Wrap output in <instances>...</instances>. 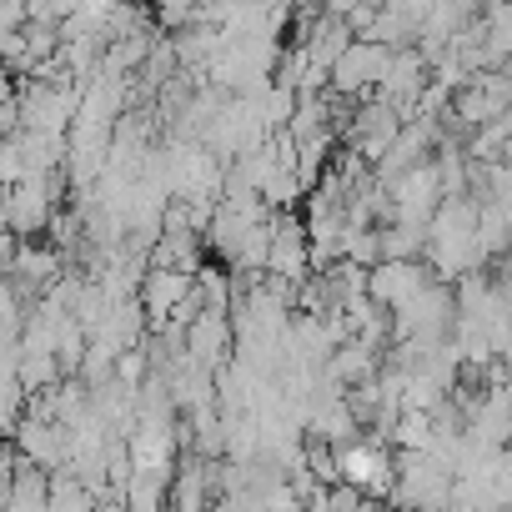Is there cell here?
<instances>
[{
    "instance_id": "obj_4",
    "label": "cell",
    "mask_w": 512,
    "mask_h": 512,
    "mask_svg": "<svg viewBox=\"0 0 512 512\" xmlns=\"http://www.w3.org/2000/svg\"><path fill=\"white\" fill-rule=\"evenodd\" d=\"M6 226L11 236H41L56 221V181L51 176H26L21 186H6Z\"/></svg>"
},
{
    "instance_id": "obj_7",
    "label": "cell",
    "mask_w": 512,
    "mask_h": 512,
    "mask_svg": "<svg viewBox=\"0 0 512 512\" xmlns=\"http://www.w3.org/2000/svg\"><path fill=\"white\" fill-rule=\"evenodd\" d=\"M196 297V277L191 272H146V282H141V307H146V322L156 327V332H166L181 312H186V302Z\"/></svg>"
},
{
    "instance_id": "obj_2",
    "label": "cell",
    "mask_w": 512,
    "mask_h": 512,
    "mask_svg": "<svg viewBox=\"0 0 512 512\" xmlns=\"http://www.w3.org/2000/svg\"><path fill=\"white\" fill-rule=\"evenodd\" d=\"M512 116V71H477L457 96H452V121L457 126H492Z\"/></svg>"
},
{
    "instance_id": "obj_6",
    "label": "cell",
    "mask_w": 512,
    "mask_h": 512,
    "mask_svg": "<svg viewBox=\"0 0 512 512\" xmlns=\"http://www.w3.org/2000/svg\"><path fill=\"white\" fill-rule=\"evenodd\" d=\"M432 282H437V272H432L427 262H382V267L372 272V282H367V297L397 317V312L412 307Z\"/></svg>"
},
{
    "instance_id": "obj_1",
    "label": "cell",
    "mask_w": 512,
    "mask_h": 512,
    "mask_svg": "<svg viewBox=\"0 0 512 512\" xmlns=\"http://www.w3.org/2000/svg\"><path fill=\"white\" fill-rule=\"evenodd\" d=\"M452 487L457 472L447 462H437L432 452H402L392 512H452Z\"/></svg>"
},
{
    "instance_id": "obj_9",
    "label": "cell",
    "mask_w": 512,
    "mask_h": 512,
    "mask_svg": "<svg viewBox=\"0 0 512 512\" xmlns=\"http://www.w3.org/2000/svg\"><path fill=\"white\" fill-rule=\"evenodd\" d=\"M231 342H236V322H231V312H201V317L186 327V352H191V362H201L206 372L231 367V362H226Z\"/></svg>"
},
{
    "instance_id": "obj_8",
    "label": "cell",
    "mask_w": 512,
    "mask_h": 512,
    "mask_svg": "<svg viewBox=\"0 0 512 512\" xmlns=\"http://www.w3.org/2000/svg\"><path fill=\"white\" fill-rule=\"evenodd\" d=\"M11 442H16V452L31 462V467H41V472H66V462H71V447H66V427L61 422H41V417H26L16 432H11Z\"/></svg>"
},
{
    "instance_id": "obj_5",
    "label": "cell",
    "mask_w": 512,
    "mask_h": 512,
    "mask_svg": "<svg viewBox=\"0 0 512 512\" xmlns=\"http://www.w3.org/2000/svg\"><path fill=\"white\" fill-rule=\"evenodd\" d=\"M392 56L387 46L377 41H352V51L332 66V91L337 96H367V91H382L387 71H392Z\"/></svg>"
},
{
    "instance_id": "obj_3",
    "label": "cell",
    "mask_w": 512,
    "mask_h": 512,
    "mask_svg": "<svg viewBox=\"0 0 512 512\" xmlns=\"http://www.w3.org/2000/svg\"><path fill=\"white\" fill-rule=\"evenodd\" d=\"M267 277L282 282V287H307V277H312V236H307V221L292 216V211L272 216V262H267Z\"/></svg>"
}]
</instances>
